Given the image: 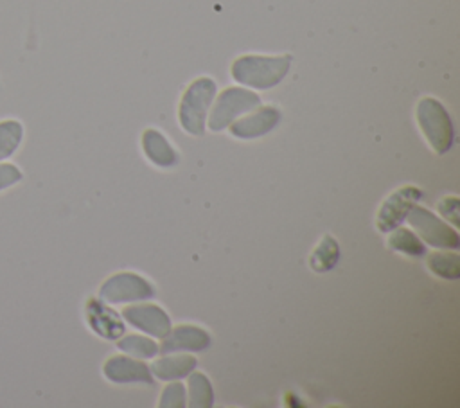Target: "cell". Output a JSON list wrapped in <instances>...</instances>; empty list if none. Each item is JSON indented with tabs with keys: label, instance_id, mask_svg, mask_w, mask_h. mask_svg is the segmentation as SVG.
<instances>
[{
	"label": "cell",
	"instance_id": "cell-3",
	"mask_svg": "<svg viewBox=\"0 0 460 408\" xmlns=\"http://www.w3.org/2000/svg\"><path fill=\"white\" fill-rule=\"evenodd\" d=\"M415 117L428 144L437 155H444L453 146V124L444 104L435 97H422Z\"/></svg>",
	"mask_w": 460,
	"mask_h": 408
},
{
	"label": "cell",
	"instance_id": "cell-1",
	"mask_svg": "<svg viewBox=\"0 0 460 408\" xmlns=\"http://www.w3.org/2000/svg\"><path fill=\"white\" fill-rule=\"evenodd\" d=\"M291 68V56H264L244 54L234 59L230 74L234 81L255 90H270L277 86Z\"/></svg>",
	"mask_w": 460,
	"mask_h": 408
},
{
	"label": "cell",
	"instance_id": "cell-14",
	"mask_svg": "<svg viewBox=\"0 0 460 408\" xmlns=\"http://www.w3.org/2000/svg\"><path fill=\"white\" fill-rule=\"evenodd\" d=\"M196 368V358L180 354V356H165L156 359L149 370L158 377V379H180L189 376Z\"/></svg>",
	"mask_w": 460,
	"mask_h": 408
},
{
	"label": "cell",
	"instance_id": "cell-7",
	"mask_svg": "<svg viewBox=\"0 0 460 408\" xmlns=\"http://www.w3.org/2000/svg\"><path fill=\"white\" fill-rule=\"evenodd\" d=\"M420 196H422V192L413 185H404V187L397 189L395 192H392L383 201V205L379 208L377 221H376L377 228L381 232H390V230L397 228L404 221L411 205L415 201H419Z\"/></svg>",
	"mask_w": 460,
	"mask_h": 408
},
{
	"label": "cell",
	"instance_id": "cell-6",
	"mask_svg": "<svg viewBox=\"0 0 460 408\" xmlns=\"http://www.w3.org/2000/svg\"><path fill=\"white\" fill-rule=\"evenodd\" d=\"M406 217L428 244L437 248H458L460 237L456 230L447 226L444 221H440L437 216H433L426 208L411 205Z\"/></svg>",
	"mask_w": 460,
	"mask_h": 408
},
{
	"label": "cell",
	"instance_id": "cell-5",
	"mask_svg": "<svg viewBox=\"0 0 460 408\" xmlns=\"http://www.w3.org/2000/svg\"><path fill=\"white\" fill-rule=\"evenodd\" d=\"M153 295V286L144 277L135 273H115L106 279L99 288V298L110 304L146 300Z\"/></svg>",
	"mask_w": 460,
	"mask_h": 408
},
{
	"label": "cell",
	"instance_id": "cell-12",
	"mask_svg": "<svg viewBox=\"0 0 460 408\" xmlns=\"http://www.w3.org/2000/svg\"><path fill=\"white\" fill-rule=\"evenodd\" d=\"M210 343V336L196 325H178L164 336L160 352L172 350H203Z\"/></svg>",
	"mask_w": 460,
	"mask_h": 408
},
{
	"label": "cell",
	"instance_id": "cell-15",
	"mask_svg": "<svg viewBox=\"0 0 460 408\" xmlns=\"http://www.w3.org/2000/svg\"><path fill=\"white\" fill-rule=\"evenodd\" d=\"M23 138L25 128L22 120L14 117L0 119V162L11 160L18 153V149L23 144Z\"/></svg>",
	"mask_w": 460,
	"mask_h": 408
},
{
	"label": "cell",
	"instance_id": "cell-13",
	"mask_svg": "<svg viewBox=\"0 0 460 408\" xmlns=\"http://www.w3.org/2000/svg\"><path fill=\"white\" fill-rule=\"evenodd\" d=\"M142 149L146 156L158 167H172L178 160L174 147L156 129L149 128L142 133Z\"/></svg>",
	"mask_w": 460,
	"mask_h": 408
},
{
	"label": "cell",
	"instance_id": "cell-9",
	"mask_svg": "<svg viewBox=\"0 0 460 408\" xmlns=\"http://www.w3.org/2000/svg\"><path fill=\"white\" fill-rule=\"evenodd\" d=\"M84 318L88 327L101 338L119 340L124 334L122 318L108 307L101 298H88L84 306Z\"/></svg>",
	"mask_w": 460,
	"mask_h": 408
},
{
	"label": "cell",
	"instance_id": "cell-11",
	"mask_svg": "<svg viewBox=\"0 0 460 408\" xmlns=\"http://www.w3.org/2000/svg\"><path fill=\"white\" fill-rule=\"evenodd\" d=\"M102 374L111 383H146L153 385L151 370L138 359L128 356H110L102 365Z\"/></svg>",
	"mask_w": 460,
	"mask_h": 408
},
{
	"label": "cell",
	"instance_id": "cell-23",
	"mask_svg": "<svg viewBox=\"0 0 460 408\" xmlns=\"http://www.w3.org/2000/svg\"><path fill=\"white\" fill-rule=\"evenodd\" d=\"M440 214L453 223V226H458V198L447 196L438 201Z\"/></svg>",
	"mask_w": 460,
	"mask_h": 408
},
{
	"label": "cell",
	"instance_id": "cell-19",
	"mask_svg": "<svg viewBox=\"0 0 460 408\" xmlns=\"http://www.w3.org/2000/svg\"><path fill=\"white\" fill-rule=\"evenodd\" d=\"M428 268L442 279H458L460 277V257L456 253L435 252L428 255Z\"/></svg>",
	"mask_w": 460,
	"mask_h": 408
},
{
	"label": "cell",
	"instance_id": "cell-17",
	"mask_svg": "<svg viewBox=\"0 0 460 408\" xmlns=\"http://www.w3.org/2000/svg\"><path fill=\"white\" fill-rule=\"evenodd\" d=\"M388 246L392 250H397V252H401L404 255H410V257L426 255V246L422 244V241L411 230L402 228V226L394 228V234L388 239Z\"/></svg>",
	"mask_w": 460,
	"mask_h": 408
},
{
	"label": "cell",
	"instance_id": "cell-21",
	"mask_svg": "<svg viewBox=\"0 0 460 408\" xmlns=\"http://www.w3.org/2000/svg\"><path fill=\"white\" fill-rule=\"evenodd\" d=\"M23 182V171L13 160L0 162V194Z\"/></svg>",
	"mask_w": 460,
	"mask_h": 408
},
{
	"label": "cell",
	"instance_id": "cell-10",
	"mask_svg": "<svg viewBox=\"0 0 460 408\" xmlns=\"http://www.w3.org/2000/svg\"><path fill=\"white\" fill-rule=\"evenodd\" d=\"M122 316L133 327L156 338H164L171 331V320L167 313L155 304H138V306L124 307Z\"/></svg>",
	"mask_w": 460,
	"mask_h": 408
},
{
	"label": "cell",
	"instance_id": "cell-16",
	"mask_svg": "<svg viewBox=\"0 0 460 408\" xmlns=\"http://www.w3.org/2000/svg\"><path fill=\"white\" fill-rule=\"evenodd\" d=\"M340 259V248H338V243L332 235H323V239L320 241V244L313 250L311 253V259H309V264L314 271H329L336 266Z\"/></svg>",
	"mask_w": 460,
	"mask_h": 408
},
{
	"label": "cell",
	"instance_id": "cell-4",
	"mask_svg": "<svg viewBox=\"0 0 460 408\" xmlns=\"http://www.w3.org/2000/svg\"><path fill=\"white\" fill-rule=\"evenodd\" d=\"M259 104H261V97L248 88H241V86L225 88L217 95L212 110L208 111L207 124L212 131H223L237 117L252 111Z\"/></svg>",
	"mask_w": 460,
	"mask_h": 408
},
{
	"label": "cell",
	"instance_id": "cell-18",
	"mask_svg": "<svg viewBox=\"0 0 460 408\" xmlns=\"http://www.w3.org/2000/svg\"><path fill=\"white\" fill-rule=\"evenodd\" d=\"M214 403L212 385L201 372H190L189 376V406L208 408Z\"/></svg>",
	"mask_w": 460,
	"mask_h": 408
},
{
	"label": "cell",
	"instance_id": "cell-22",
	"mask_svg": "<svg viewBox=\"0 0 460 408\" xmlns=\"http://www.w3.org/2000/svg\"><path fill=\"white\" fill-rule=\"evenodd\" d=\"M185 404V386L181 383H171L164 388L160 397L162 408H183Z\"/></svg>",
	"mask_w": 460,
	"mask_h": 408
},
{
	"label": "cell",
	"instance_id": "cell-20",
	"mask_svg": "<svg viewBox=\"0 0 460 408\" xmlns=\"http://www.w3.org/2000/svg\"><path fill=\"white\" fill-rule=\"evenodd\" d=\"M117 347L137 358H153L158 352V345L153 340L138 334H129L122 338L120 341H117Z\"/></svg>",
	"mask_w": 460,
	"mask_h": 408
},
{
	"label": "cell",
	"instance_id": "cell-8",
	"mask_svg": "<svg viewBox=\"0 0 460 408\" xmlns=\"http://www.w3.org/2000/svg\"><path fill=\"white\" fill-rule=\"evenodd\" d=\"M280 120V110L277 106H257L248 115L234 120L228 128L237 138L250 140L270 133Z\"/></svg>",
	"mask_w": 460,
	"mask_h": 408
},
{
	"label": "cell",
	"instance_id": "cell-2",
	"mask_svg": "<svg viewBox=\"0 0 460 408\" xmlns=\"http://www.w3.org/2000/svg\"><path fill=\"white\" fill-rule=\"evenodd\" d=\"M217 84L212 77H196L183 92L178 104V120L183 131L190 135H203L208 110L214 102Z\"/></svg>",
	"mask_w": 460,
	"mask_h": 408
}]
</instances>
